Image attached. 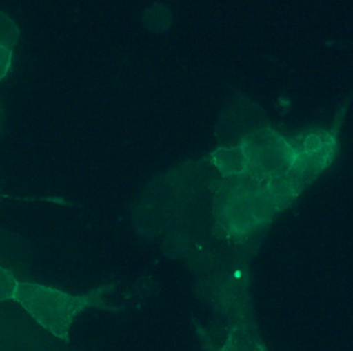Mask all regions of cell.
I'll return each instance as SVG.
<instances>
[{"mask_svg": "<svg viewBox=\"0 0 353 351\" xmlns=\"http://www.w3.org/2000/svg\"><path fill=\"white\" fill-rule=\"evenodd\" d=\"M97 294L75 296L37 283L19 282L14 301L44 328L60 339H67L73 321L95 305Z\"/></svg>", "mask_w": 353, "mask_h": 351, "instance_id": "cell-1", "label": "cell"}, {"mask_svg": "<svg viewBox=\"0 0 353 351\" xmlns=\"http://www.w3.org/2000/svg\"><path fill=\"white\" fill-rule=\"evenodd\" d=\"M19 41V28L12 19L0 11V43L6 46H16Z\"/></svg>", "mask_w": 353, "mask_h": 351, "instance_id": "cell-2", "label": "cell"}, {"mask_svg": "<svg viewBox=\"0 0 353 351\" xmlns=\"http://www.w3.org/2000/svg\"><path fill=\"white\" fill-rule=\"evenodd\" d=\"M18 286L19 281L12 273L0 266V301L14 299Z\"/></svg>", "mask_w": 353, "mask_h": 351, "instance_id": "cell-3", "label": "cell"}, {"mask_svg": "<svg viewBox=\"0 0 353 351\" xmlns=\"http://www.w3.org/2000/svg\"><path fill=\"white\" fill-rule=\"evenodd\" d=\"M12 48L0 43V82L8 74L12 64Z\"/></svg>", "mask_w": 353, "mask_h": 351, "instance_id": "cell-4", "label": "cell"}]
</instances>
